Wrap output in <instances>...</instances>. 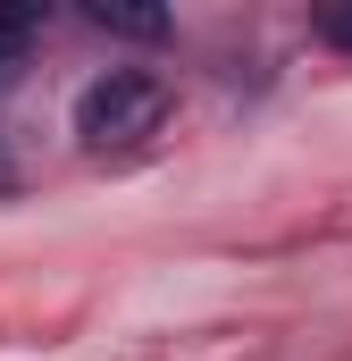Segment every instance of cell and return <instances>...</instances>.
Instances as JSON below:
<instances>
[{
    "instance_id": "obj_1",
    "label": "cell",
    "mask_w": 352,
    "mask_h": 361,
    "mask_svg": "<svg viewBox=\"0 0 352 361\" xmlns=\"http://www.w3.org/2000/svg\"><path fill=\"white\" fill-rule=\"evenodd\" d=\"M160 118H168V76H151V68H109L76 101V135L92 152H126V143L160 135Z\"/></svg>"
},
{
    "instance_id": "obj_4",
    "label": "cell",
    "mask_w": 352,
    "mask_h": 361,
    "mask_svg": "<svg viewBox=\"0 0 352 361\" xmlns=\"http://www.w3.org/2000/svg\"><path fill=\"white\" fill-rule=\"evenodd\" d=\"M310 34H319V42H336V51H352V8H319V17H310Z\"/></svg>"
},
{
    "instance_id": "obj_3",
    "label": "cell",
    "mask_w": 352,
    "mask_h": 361,
    "mask_svg": "<svg viewBox=\"0 0 352 361\" xmlns=\"http://www.w3.org/2000/svg\"><path fill=\"white\" fill-rule=\"evenodd\" d=\"M42 34V8H0V85L25 68V42Z\"/></svg>"
},
{
    "instance_id": "obj_2",
    "label": "cell",
    "mask_w": 352,
    "mask_h": 361,
    "mask_svg": "<svg viewBox=\"0 0 352 361\" xmlns=\"http://www.w3.org/2000/svg\"><path fill=\"white\" fill-rule=\"evenodd\" d=\"M101 34H134V42H151V34H168V8H118V0H92L84 8Z\"/></svg>"
}]
</instances>
